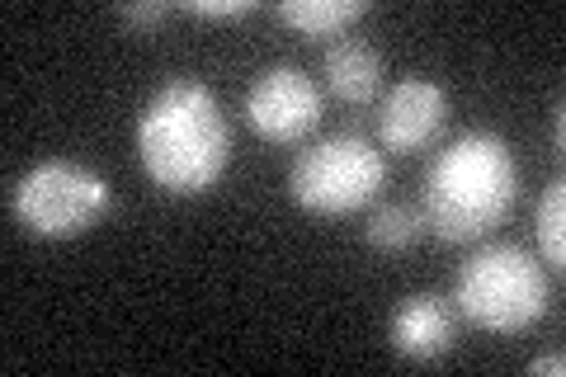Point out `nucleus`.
Segmentation results:
<instances>
[{
  "label": "nucleus",
  "instance_id": "f257e3e1",
  "mask_svg": "<svg viewBox=\"0 0 566 377\" xmlns=\"http://www.w3.org/2000/svg\"><path fill=\"white\" fill-rule=\"evenodd\" d=\"M133 142L142 175L170 199L208 193L232 160V128L203 81H166L142 104Z\"/></svg>",
  "mask_w": 566,
  "mask_h": 377
},
{
  "label": "nucleus",
  "instance_id": "f03ea898",
  "mask_svg": "<svg viewBox=\"0 0 566 377\" xmlns=\"http://www.w3.org/2000/svg\"><path fill=\"white\" fill-rule=\"evenodd\" d=\"M520 199V160L501 133H463L424 175V231L449 245L491 237Z\"/></svg>",
  "mask_w": 566,
  "mask_h": 377
},
{
  "label": "nucleus",
  "instance_id": "7ed1b4c3",
  "mask_svg": "<svg viewBox=\"0 0 566 377\" xmlns=\"http://www.w3.org/2000/svg\"><path fill=\"white\" fill-rule=\"evenodd\" d=\"M453 302L476 331L520 335L547 316V269L515 241H491L458 269Z\"/></svg>",
  "mask_w": 566,
  "mask_h": 377
},
{
  "label": "nucleus",
  "instance_id": "20e7f679",
  "mask_svg": "<svg viewBox=\"0 0 566 377\" xmlns=\"http://www.w3.org/2000/svg\"><path fill=\"white\" fill-rule=\"evenodd\" d=\"M387 185V160L364 133H331L293 160L289 193L316 218H345L378 199Z\"/></svg>",
  "mask_w": 566,
  "mask_h": 377
},
{
  "label": "nucleus",
  "instance_id": "39448f33",
  "mask_svg": "<svg viewBox=\"0 0 566 377\" xmlns=\"http://www.w3.org/2000/svg\"><path fill=\"white\" fill-rule=\"evenodd\" d=\"M10 212L14 222L43 241L85 237L109 212V179L81 166V160H39L33 170L14 179Z\"/></svg>",
  "mask_w": 566,
  "mask_h": 377
},
{
  "label": "nucleus",
  "instance_id": "423d86ee",
  "mask_svg": "<svg viewBox=\"0 0 566 377\" xmlns=\"http://www.w3.org/2000/svg\"><path fill=\"white\" fill-rule=\"evenodd\" d=\"M245 123H251L255 137L274 142V147L303 142L322 123V85L303 66L289 62L264 66L251 81V90H245Z\"/></svg>",
  "mask_w": 566,
  "mask_h": 377
},
{
  "label": "nucleus",
  "instance_id": "0eeeda50",
  "mask_svg": "<svg viewBox=\"0 0 566 377\" xmlns=\"http://www.w3.org/2000/svg\"><path fill=\"white\" fill-rule=\"evenodd\" d=\"M449 123V95L444 85L424 81V76H406L387 90L382 109H378V137L387 151H424L430 142L444 133Z\"/></svg>",
  "mask_w": 566,
  "mask_h": 377
},
{
  "label": "nucleus",
  "instance_id": "6e6552de",
  "mask_svg": "<svg viewBox=\"0 0 566 377\" xmlns=\"http://www.w3.org/2000/svg\"><path fill=\"white\" fill-rule=\"evenodd\" d=\"M453 307L439 293H411L406 302H397L392 321H387V339L401 358L411 364H439L453 349Z\"/></svg>",
  "mask_w": 566,
  "mask_h": 377
},
{
  "label": "nucleus",
  "instance_id": "1a4fd4ad",
  "mask_svg": "<svg viewBox=\"0 0 566 377\" xmlns=\"http://www.w3.org/2000/svg\"><path fill=\"white\" fill-rule=\"evenodd\" d=\"M322 71H326V85L345 104H374L378 85H382V57H378V48L364 39L331 43L322 57Z\"/></svg>",
  "mask_w": 566,
  "mask_h": 377
},
{
  "label": "nucleus",
  "instance_id": "9d476101",
  "mask_svg": "<svg viewBox=\"0 0 566 377\" xmlns=\"http://www.w3.org/2000/svg\"><path fill=\"white\" fill-rule=\"evenodd\" d=\"M274 14L303 39H340L349 24L368 14V0H283Z\"/></svg>",
  "mask_w": 566,
  "mask_h": 377
},
{
  "label": "nucleus",
  "instance_id": "9b49d317",
  "mask_svg": "<svg viewBox=\"0 0 566 377\" xmlns=\"http://www.w3.org/2000/svg\"><path fill=\"white\" fill-rule=\"evenodd\" d=\"M364 237H368L374 250L397 255V250H411L424 237V218H420V208H411V203H382V208L368 212Z\"/></svg>",
  "mask_w": 566,
  "mask_h": 377
},
{
  "label": "nucleus",
  "instance_id": "f8f14e48",
  "mask_svg": "<svg viewBox=\"0 0 566 377\" xmlns=\"http://www.w3.org/2000/svg\"><path fill=\"white\" fill-rule=\"evenodd\" d=\"M534 237H538V250H543V264L562 269L566 264V185L553 179L538 199V212H534Z\"/></svg>",
  "mask_w": 566,
  "mask_h": 377
},
{
  "label": "nucleus",
  "instance_id": "ddd939ff",
  "mask_svg": "<svg viewBox=\"0 0 566 377\" xmlns=\"http://www.w3.org/2000/svg\"><path fill=\"white\" fill-rule=\"evenodd\" d=\"M185 10L199 14V20H245L255 10V0H189Z\"/></svg>",
  "mask_w": 566,
  "mask_h": 377
},
{
  "label": "nucleus",
  "instance_id": "4468645a",
  "mask_svg": "<svg viewBox=\"0 0 566 377\" xmlns=\"http://www.w3.org/2000/svg\"><path fill=\"white\" fill-rule=\"evenodd\" d=\"M170 14V6H118V20L128 24L133 33H151Z\"/></svg>",
  "mask_w": 566,
  "mask_h": 377
},
{
  "label": "nucleus",
  "instance_id": "2eb2a0df",
  "mask_svg": "<svg viewBox=\"0 0 566 377\" xmlns=\"http://www.w3.org/2000/svg\"><path fill=\"white\" fill-rule=\"evenodd\" d=\"M528 373H547V377H562V373H566V358H562V354H538L534 364H528Z\"/></svg>",
  "mask_w": 566,
  "mask_h": 377
}]
</instances>
